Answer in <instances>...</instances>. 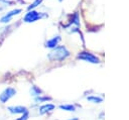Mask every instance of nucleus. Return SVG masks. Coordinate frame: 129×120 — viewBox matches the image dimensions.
<instances>
[{
    "instance_id": "f257e3e1",
    "label": "nucleus",
    "mask_w": 129,
    "mask_h": 120,
    "mask_svg": "<svg viewBox=\"0 0 129 120\" xmlns=\"http://www.w3.org/2000/svg\"><path fill=\"white\" fill-rule=\"evenodd\" d=\"M70 51L69 49L63 46V45H56L55 47L51 48V50L47 54V58L49 61H55V62H60L66 59L67 57L70 56Z\"/></svg>"
},
{
    "instance_id": "f03ea898",
    "label": "nucleus",
    "mask_w": 129,
    "mask_h": 120,
    "mask_svg": "<svg viewBox=\"0 0 129 120\" xmlns=\"http://www.w3.org/2000/svg\"><path fill=\"white\" fill-rule=\"evenodd\" d=\"M47 15L42 13V12H38L36 10H28L27 13L24 15L23 17V21L26 22V23H32V22H35L39 19H42L44 17H46Z\"/></svg>"
},
{
    "instance_id": "7ed1b4c3",
    "label": "nucleus",
    "mask_w": 129,
    "mask_h": 120,
    "mask_svg": "<svg viewBox=\"0 0 129 120\" xmlns=\"http://www.w3.org/2000/svg\"><path fill=\"white\" fill-rule=\"evenodd\" d=\"M77 57L80 58V59H82V61L91 63V64H99L100 63V59H99L98 56H96L93 53L88 52V51H82V52H80Z\"/></svg>"
},
{
    "instance_id": "20e7f679",
    "label": "nucleus",
    "mask_w": 129,
    "mask_h": 120,
    "mask_svg": "<svg viewBox=\"0 0 129 120\" xmlns=\"http://www.w3.org/2000/svg\"><path fill=\"white\" fill-rule=\"evenodd\" d=\"M15 95H16V90L11 88V87H8V88L4 89L2 91V93L0 94V102L1 103H6L8 100H10Z\"/></svg>"
},
{
    "instance_id": "39448f33",
    "label": "nucleus",
    "mask_w": 129,
    "mask_h": 120,
    "mask_svg": "<svg viewBox=\"0 0 129 120\" xmlns=\"http://www.w3.org/2000/svg\"><path fill=\"white\" fill-rule=\"evenodd\" d=\"M21 12H22V10H21L20 8L12 9V10H10L9 12H7L6 14H4V15L0 18V22H1V23H8V22L11 21V19H12L14 16L20 14Z\"/></svg>"
},
{
    "instance_id": "423d86ee",
    "label": "nucleus",
    "mask_w": 129,
    "mask_h": 120,
    "mask_svg": "<svg viewBox=\"0 0 129 120\" xmlns=\"http://www.w3.org/2000/svg\"><path fill=\"white\" fill-rule=\"evenodd\" d=\"M7 110L11 114H24V113H28L27 108L24 107V106H9L7 108Z\"/></svg>"
},
{
    "instance_id": "0eeeda50",
    "label": "nucleus",
    "mask_w": 129,
    "mask_h": 120,
    "mask_svg": "<svg viewBox=\"0 0 129 120\" xmlns=\"http://www.w3.org/2000/svg\"><path fill=\"white\" fill-rule=\"evenodd\" d=\"M60 36L59 35H56V36H53V37H51L50 39H48L46 42H45V47H48V48H53V47H55L57 44H58V42L60 41Z\"/></svg>"
},
{
    "instance_id": "6e6552de",
    "label": "nucleus",
    "mask_w": 129,
    "mask_h": 120,
    "mask_svg": "<svg viewBox=\"0 0 129 120\" xmlns=\"http://www.w3.org/2000/svg\"><path fill=\"white\" fill-rule=\"evenodd\" d=\"M54 108H55V106H54L53 104H44V105H42L41 107H39L38 112H39L40 115H43V114H45V113H47V112L52 111Z\"/></svg>"
},
{
    "instance_id": "1a4fd4ad",
    "label": "nucleus",
    "mask_w": 129,
    "mask_h": 120,
    "mask_svg": "<svg viewBox=\"0 0 129 120\" xmlns=\"http://www.w3.org/2000/svg\"><path fill=\"white\" fill-rule=\"evenodd\" d=\"M41 93H42V91H41L38 87H36V86H31V88H30V95H31V96L36 97V96L41 95Z\"/></svg>"
},
{
    "instance_id": "9d476101",
    "label": "nucleus",
    "mask_w": 129,
    "mask_h": 120,
    "mask_svg": "<svg viewBox=\"0 0 129 120\" xmlns=\"http://www.w3.org/2000/svg\"><path fill=\"white\" fill-rule=\"evenodd\" d=\"M58 108L61 109V110H64V111H70V112H74V111H76V107H75L74 105H71V104L59 105Z\"/></svg>"
},
{
    "instance_id": "9b49d317",
    "label": "nucleus",
    "mask_w": 129,
    "mask_h": 120,
    "mask_svg": "<svg viewBox=\"0 0 129 120\" xmlns=\"http://www.w3.org/2000/svg\"><path fill=\"white\" fill-rule=\"evenodd\" d=\"M48 100H51V98L50 97H47V96H36L35 98H34V102L35 103H41V102H46V101H48Z\"/></svg>"
},
{
    "instance_id": "f8f14e48",
    "label": "nucleus",
    "mask_w": 129,
    "mask_h": 120,
    "mask_svg": "<svg viewBox=\"0 0 129 120\" xmlns=\"http://www.w3.org/2000/svg\"><path fill=\"white\" fill-rule=\"evenodd\" d=\"M11 4H12V1H10V0H0V11L7 8Z\"/></svg>"
},
{
    "instance_id": "ddd939ff",
    "label": "nucleus",
    "mask_w": 129,
    "mask_h": 120,
    "mask_svg": "<svg viewBox=\"0 0 129 120\" xmlns=\"http://www.w3.org/2000/svg\"><path fill=\"white\" fill-rule=\"evenodd\" d=\"M87 100L90 102H93V103H101L103 101L102 98L97 97V96H89V97H87Z\"/></svg>"
},
{
    "instance_id": "4468645a",
    "label": "nucleus",
    "mask_w": 129,
    "mask_h": 120,
    "mask_svg": "<svg viewBox=\"0 0 129 120\" xmlns=\"http://www.w3.org/2000/svg\"><path fill=\"white\" fill-rule=\"evenodd\" d=\"M41 2H42V0H34V1L27 7V10H33L34 8H36L37 6H39V5L41 4Z\"/></svg>"
},
{
    "instance_id": "2eb2a0df",
    "label": "nucleus",
    "mask_w": 129,
    "mask_h": 120,
    "mask_svg": "<svg viewBox=\"0 0 129 120\" xmlns=\"http://www.w3.org/2000/svg\"><path fill=\"white\" fill-rule=\"evenodd\" d=\"M28 113H24V114H22V116L21 117H19V118H17V119H15V120H27L28 119Z\"/></svg>"
},
{
    "instance_id": "dca6fc26",
    "label": "nucleus",
    "mask_w": 129,
    "mask_h": 120,
    "mask_svg": "<svg viewBox=\"0 0 129 120\" xmlns=\"http://www.w3.org/2000/svg\"><path fill=\"white\" fill-rule=\"evenodd\" d=\"M69 120H79L78 118H72V119H69Z\"/></svg>"
},
{
    "instance_id": "f3484780",
    "label": "nucleus",
    "mask_w": 129,
    "mask_h": 120,
    "mask_svg": "<svg viewBox=\"0 0 129 120\" xmlns=\"http://www.w3.org/2000/svg\"><path fill=\"white\" fill-rule=\"evenodd\" d=\"M58 1H59V2H61V1H63V0H58Z\"/></svg>"
}]
</instances>
